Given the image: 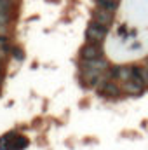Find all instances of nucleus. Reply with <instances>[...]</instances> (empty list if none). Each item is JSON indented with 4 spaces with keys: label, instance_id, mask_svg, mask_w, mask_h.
I'll return each instance as SVG.
<instances>
[{
    "label": "nucleus",
    "instance_id": "2",
    "mask_svg": "<svg viewBox=\"0 0 148 150\" xmlns=\"http://www.w3.org/2000/svg\"><path fill=\"white\" fill-rule=\"evenodd\" d=\"M96 91L101 94V96H106V98H118L122 96V86L118 80H110V79H103L99 82V86L96 87Z\"/></svg>",
    "mask_w": 148,
    "mask_h": 150
},
{
    "label": "nucleus",
    "instance_id": "13",
    "mask_svg": "<svg viewBox=\"0 0 148 150\" xmlns=\"http://www.w3.org/2000/svg\"><path fill=\"white\" fill-rule=\"evenodd\" d=\"M5 58H7L5 49H0V63H4V61H5Z\"/></svg>",
    "mask_w": 148,
    "mask_h": 150
},
{
    "label": "nucleus",
    "instance_id": "11",
    "mask_svg": "<svg viewBox=\"0 0 148 150\" xmlns=\"http://www.w3.org/2000/svg\"><path fill=\"white\" fill-rule=\"evenodd\" d=\"M7 47V37H0V49Z\"/></svg>",
    "mask_w": 148,
    "mask_h": 150
},
{
    "label": "nucleus",
    "instance_id": "8",
    "mask_svg": "<svg viewBox=\"0 0 148 150\" xmlns=\"http://www.w3.org/2000/svg\"><path fill=\"white\" fill-rule=\"evenodd\" d=\"M14 11H16V7H14L12 0H0V12L12 16V14H14Z\"/></svg>",
    "mask_w": 148,
    "mask_h": 150
},
{
    "label": "nucleus",
    "instance_id": "6",
    "mask_svg": "<svg viewBox=\"0 0 148 150\" xmlns=\"http://www.w3.org/2000/svg\"><path fill=\"white\" fill-rule=\"evenodd\" d=\"M132 68H134V77H132V80H136L138 84L148 87V68L145 65H132Z\"/></svg>",
    "mask_w": 148,
    "mask_h": 150
},
{
    "label": "nucleus",
    "instance_id": "5",
    "mask_svg": "<svg viewBox=\"0 0 148 150\" xmlns=\"http://www.w3.org/2000/svg\"><path fill=\"white\" fill-rule=\"evenodd\" d=\"M120 86H122V93L127 94V96H140V94H143L145 89H147L145 86L138 84L136 80H127V82H122Z\"/></svg>",
    "mask_w": 148,
    "mask_h": 150
},
{
    "label": "nucleus",
    "instance_id": "3",
    "mask_svg": "<svg viewBox=\"0 0 148 150\" xmlns=\"http://www.w3.org/2000/svg\"><path fill=\"white\" fill-rule=\"evenodd\" d=\"M106 35H108V28H105V26H101V25H98L94 21H91L87 25V28H85V40L87 42L103 44Z\"/></svg>",
    "mask_w": 148,
    "mask_h": 150
},
{
    "label": "nucleus",
    "instance_id": "4",
    "mask_svg": "<svg viewBox=\"0 0 148 150\" xmlns=\"http://www.w3.org/2000/svg\"><path fill=\"white\" fill-rule=\"evenodd\" d=\"M92 21L110 30V26L115 23V12L106 11V9H101V7H96L92 11Z\"/></svg>",
    "mask_w": 148,
    "mask_h": 150
},
{
    "label": "nucleus",
    "instance_id": "10",
    "mask_svg": "<svg viewBox=\"0 0 148 150\" xmlns=\"http://www.w3.org/2000/svg\"><path fill=\"white\" fill-rule=\"evenodd\" d=\"M9 33H11V26L0 23V37H9Z\"/></svg>",
    "mask_w": 148,
    "mask_h": 150
},
{
    "label": "nucleus",
    "instance_id": "12",
    "mask_svg": "<svg viewBox=\"0 0 148 150\" xmlns=\"http://www.w3.org/2000/svg\"><path fill=\"white\" fill-rule=\"evenodd\" d=\"M14 58H16V59H23L25 56H23V52H21L19 49H16V51H14Z\"/></svg>",
    "mask_w": 148,
    "mask_h": 150
},
{
    "label": "nucleus",
    "instance_id": "7",
    "mask_svg": "<svg viewBox=\"0 0 148 150\" xmlns=\"http://www.w3.org/2000/svg\"><path fill=\"white\" fill-rule=\"evenodd\" d=\"M120 5V0H96V7H101V9H106L111 12H117Z\"/></svg>",
    "mask_w": 148,
    "mask_h": 150
},
{
    "label": "nucleus",
    "instance_id": "15",
    "mask_svg": "<svg viewBox=\"0 0 148 150\" xmlns=\"http://www.w3.org/2000/svg\"><path fill=\"white\" fill-rule=\"evenodd\" d=\"M143 65H145V67H147V68H148V56H147V58H145V61H143Z\"/></svg>",
    "mask_w": 148,
    "mask_h": 150
},
{
    "label": "nucleus",
    "instance_id": "9",
    "mask_svg": "<svg viewBox=\"0 0 148 150\" xmlns=\"http://www.w3.org/2000/svg\"><path fill=\"white\" fill-rule=\"evenodd\" d=\"M0 23H2V25H7V26H11V25H12V16L0 12Z\"/></svg>",
    "mask_w": 148,
    "mask_h": 150
},
{
    "label": "nucleus",
    "instance_id": "14",
    "mask_svg": "<svg viewBox=\"0 0 148 150\" xmlns=\"http://www.w3.org/2000/svg\"><path fill=\"white\" fill-rule=\"evenodd\" d=\"M2 75H4V65L0 63V79H2Z\"/></svg>",
    "mask_w": 148,
    "mask_h": 150
},
{
    "label": "nucleus",
    "instance_id": "1",
    "mask_svg": "<svg viewBox=\"0 0 148 150\" xmlns=\"http://www.w3.org/2000/svg\"><path fill=\"white\" fill-rule=\"evenodd\" d=\"M80 59L84 61H91V59H99L105 58V51H103V44H94V42H85L80 51H78Z\"/></svg>",
    "mask_w": 148,
    "mask_h": 150
}]
</instances>
